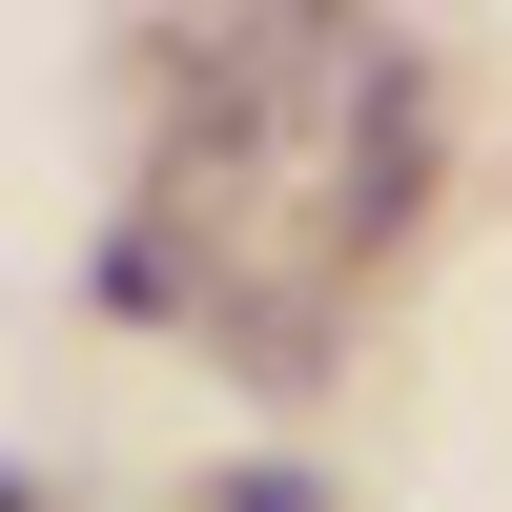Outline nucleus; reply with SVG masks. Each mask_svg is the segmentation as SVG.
<instances>
[{"label": "nucleus", "mask_w": 512, "mask_h": 512, "mask_svg": "<svg viewBox=\"0 0 512 512\" xmlns=\"http://www.w3.org/2000/svg\"><path fill=\"white\" fill-rule=\"evenodd\" d=\"M0 512H41V492H21V472H0Z\"/></svg>", "instance_id": "nucleus-1"}]
</instances>
